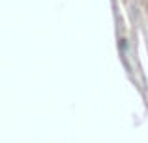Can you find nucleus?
Listing matches in <instances>:
<instances>
[]
</instances>
